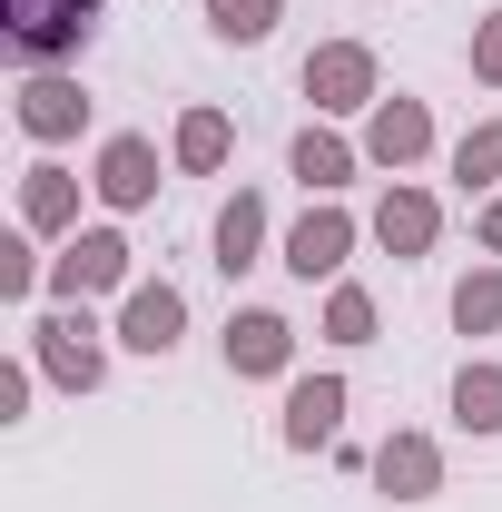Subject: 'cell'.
<instances>
[{"instance_id": "obj_1", "label": "cell", "mask_w": 502, "mask_h": 512, "mask_svg": "<svg viewBox=\"0 0 502 512\" xmlns=\"http://www.w3.org/2000/svg\"><path fill=\"white\" fill-rule=\"evenodd\" d=\"M89 30H99V0H0V50H10L20 79H30V69L79 60Z\"/></svg>"}, {"instance_id": "obj_2", "label": "cell", "mask_w": 502, "mask_h": 512, "mask_svg": "<svg viewBox=\"0 0 502 512\" xmlns=\"http://www.w3.org/2000/svg\"><path fill=\"white\" fill-rule=\"evenodd\" d=\"M109 335H119V325H99L89 306H50V316L30 325V355H40V375H50V384L99 394V375H109Z\"/></svg>"}, {"instance_id": "obj_3", "label": "cell", "mask_w": 502, "mask_h": 512, "mask_svg": "<svg viewBox=\"0 0 502 512\" xmlns=\"http://www.w3.org/2000/svg\"><path fill=\"white\" fill-rule=\"evenodd\" d=\"M128 286H138V256H128L119 227L60 237V256H50V306H89V296H128Z\"/></svg>"}, {"instance_id": "obj_4", "label": "cell", "mask_w": 502, "mask_h": 512, "mask_svg": "<svg viewBox=\"0 0 502 512\" xmlns=\"http://www.w3.org/2000/svg\"><path fill=\"white\" fill-rule=\"evenodd\" d=\"M296 89L315 99V119H365V109L384 99V69H375L365 40H315L306 69H296Z\"/></svg>"}, {"instance_id": "obj_5", "label": "cell", "mask_w": 502, "mask_h": 512, "mask_svg": "<svg viewBox=\"0 0 502 512\" xmlns=\"http://www.w3.org/2000/svg\"><path fill=\"white\" fill-rule=\"evenodd\" d=\"M365 168H384V178H414L424 158H434V109L414 99V89H394V99H375L365 109Z\"/></svg>"}, {"instance_id": "obj_6", "label": "cell", "mask_w": 502, "mask_h": 512, "mask_svg": "<svg viewBox=\"0 0 502 512\" xmlns=\"http://www.w3.org/2000/svg\"><path fill=\"white\" fill-rule=\"evenodd\" d=\"M355 237H365V227H355L335 197H315L306 217L276 237V266H286V276H306V286H335V276H345V256H355Z\"/></svg>"}, {"instance_id": "obj_7", "label": "cell", "mask_w": 502, "mask_h": 512, "mask_svg": "<svg viewBox=\"0 0 502 512\" xmlns=\"http://www.w3.org/2000/svg\"><path fill=\"white\" fill-rule=\"evenodd\" d=\"M227 375L237 384L296 375V325L276 316V306H237V316H227Z\"/></svg>"}, {"instance_id": "obj_8", "label": "cell", "mask_w": 502, "mask_h": 512, "mask_svg": "<svg viewBox=\"0 0 502 512\" xmlns=\"http://www.w3.org/2000/svg\"><path fill=\"white\" fill-rule=\"evenodd\" d=\"M365 237H375L384 256H434V237H443V197L414 188V178H394V188L375 197V217H365Z\"/></svg>"}, {"instance_id": "obj_9", "label": "cell", "mask_w": 502, "mask_h": 512, "mask_svg": "<svg viewBox=\"0 0 502 512\" xmlns=\"http://www.w3.org/2000/svg\"><path fill=\"white\" fill-rule=\"evenodd\" d=\"M178 335H188V296L168 276H138L119 296V345L128 355H178Z\"/></svg>"}, {"instance_id": "obj_10", "label": "cell", "mask_w": 502, "mask_h": 512, "mask_svg": "<svg viewBox=\"0 0 502 512\" xmlns=\"http://www.w3.org/2000/svg\"><path fill=\"white\" fill-rule=\"evenodd\" d=\"M89 128V89L69 79V69H30L20 79V138H40V148H60Z\"/></svg>"}, {"instance_id": "obj_11", "label": "cell", "mask_w": 502, "mask_h": 512, "mask_svg": "<svg viewBox=\"0 0 502 512\" xmlns=\"http://www.w3.org/2000/svg\"><path fill=\"white\" fill-rule=\"evenodd\" d=\"M89 188L109 197V207H148L158 197V138H138V128H119V138H99V158H89Z\"/></svg>"}, {"instance_id": "obj_12", "label": "cell", "mask_w": 502, "mask_h": 512, "mask_svg": "<svg viewBox=\"0 0 502 512\" xmlns=\"http://www.w3.org/2000/svg\"><path fill=\"white\" fill-rule=\"evenodd\" d=\"M355 168H365V148L335 138L325 119H306V128H296V148H286V178H296L306 197H345V188H355Z\"/></svg>"}, {"instance_id": "obj_13", "label": "cell", "mask_w": 502, "mask_h": 512, "mask_svg": "<svg viewBox=\"0 0 502 512\" xmlns=\"http://www.w3.org/2000/svg\"><path fill=\"white\" fill-rule=\"evenodd\" d=\"M375 493H394V503H434V493H443V444L414 434V424L384 434V444H375Z\"/></svg>"}, {"instance_id": "obj_14", "label": "cell", "mask_w": 502, "mask_h": 512, "mask_svg": "<svg viewBox=\"0 0 502 512\" xmlns=\"http://www.w3.org/2000/svg\"><path fill=\"white\" fill-rule=\"evenodd\" d=\"M345 434V375H286V444L315 453Z\"/></svg>"}, {"instance_id": "obj_15", "label": "cell", "mask_w": 502, "mask_h": 512, "mask_svg": "<svg viewBox=\"0 0 502 512\" xmlns=\"http://www.w3.org/2000/svg\"><path fill=\"white\" fill-rule=\"evenodd\" d=\"M227 158H237V119H227V109H178L168 168H178V178H217Z\"/></svg>"}, {"instance_id": "obj_16", "label": "cell", "mask_w": 502, "mask_h": 512, "mask_svg": "<svg viewBox=\"0 0 502 512\" xmlns=\"http://www.w3.org/2000/svg\"><path fill=\"white\" fill-rule=\"evenodd\" d=\"M20 227H30V237H79V178H69L60 158H40V168L20 178Z\"/></svg>"}, {"instance_id": "obj_17", "label": "cell", "mask_w": 502, "mask_h": 512, "mask_svg": "<svg viewBox=\"0 0 502 512\" xmlns=\"http://www.w3.org/2000/svg\"><path fill=\"white\" fill-rule=\"evenodd\" d=\"M266 237H276V227H266V197L237 188L227 207H217V237H207V247H217V276H247V266H266Z\"/></svg>"}, {"instance_id": "obj_18", "label": "cell", "mask_w": 502, "mask_h": 512, "mask_svg": "<svg viewBox=\"0 0 502 512\" xmlns=\"http://www.w3.org/2000/svg\"><path fill=\"white\" fill-rule=\"evenodd\" d=\"M453 188L463 197H502V119H473L453 138Z\"/></svg>"}, {"instance_id": "obj_19", "label": "cell", "mask_w": 502, "mask_h": 512, "mask_svg": "<svg viewBox=\"0 0 502 512\" xmlns=\"http://www.w3.org/2000/svg\"><path fill=\"white\" fill-rule=\"evenodd\" d=\"M453 424H463V434H502V365L473 355V365L453 375Z\"/></svg>"}, {"instance_id": "obj_20", "label": "cell", "mask_w": 502, "mask_h": 512, "mask_svg": "<svg viewBox=\"0 0 502 512\" xmlns=\"http://www.w3.org/2000/svg\"><path fill=\"white\" fill-rule=\"evenodd\" d=\"M276 20H286V0H207V30H217L227 50H266Z\"/></svg>"}, {"instance_id": "obj_21", "label": "cell", "mask_w": 502, "mask_h": 512, "mask_svg": "<svg viewBox=\"0 0 502 512\" xmlns=\"http://www.w3.org/2000/svg\"><path fill=\"white\" fill-rule=\"evenodd\" d=\"M375 296H365V286H355V276H335V286H325V325H315V335H325V345H375Z\"/></svg>"}, {"instance_id": "obj_22", "label": "cell", "mask_w": 502, "mask_h": 512, "mask_svg": "<svg viewBox=\"0 0 502 512\" xmlns=\"http://www.w3.org/2000/svg\"><path fill=\"white\" fill-rule=\"evenodd\" d=\"M493 325H502V256L453 276V335H493Z\"/></svg>"}, {"instance_id": "obj_23", "label": "cell", "mask_w": 502, "mask_h": 512, "mask_svg": "<svg viewBox=\"0 0 502 512\" xmlns=\"http://www.w3.org/2000/svg\"><path fill=\"white\" fill-rule=\"evenodd\" d=\"M0 296H10V306L50 296V266H40V237H30V227H10V237H0Z\"/></svg>"}, {"instance_id": "obj_24", "label": "cell", "mask_w": 502, "mask_h": 512, "mask_svg": "<svg viewBox=\"0 0 502 512\" xmlns=\"http://www.w3.org/2000/svg\"><path fill=\"white\" fill-rule=\"evenodd\" d=\"M463 60H473V79H483V89H502V10H483V20H473Z\"/></svg>"}, {"instance_id": "obj_25", "label": "cell", "mask_w": 502, "mask_h": 512, "mask_svg": "<svg viewBox=\"0 0 502 512\" xmlns=\"http://www.w3.org/2000/svg\"><path fill=\"white\" fill-rule=\"evenodd\" d=\"M30 414V365H0V424H20Z\"/></svg>"}, {"instance_id": "obj_26", "label": "cell", "mask_w": 502, "mask_h": 512, "mask_svg": "<svg viewBox=\"0 0 502 512\" xmlns=\"http://www.w3.org/2000/svg\"><path fill=\"white\" fill-rule=\"evenodd\" d=\"M473 227H483V256H502V197H483V217H473Z\"/></svg>"}]
</instances>
